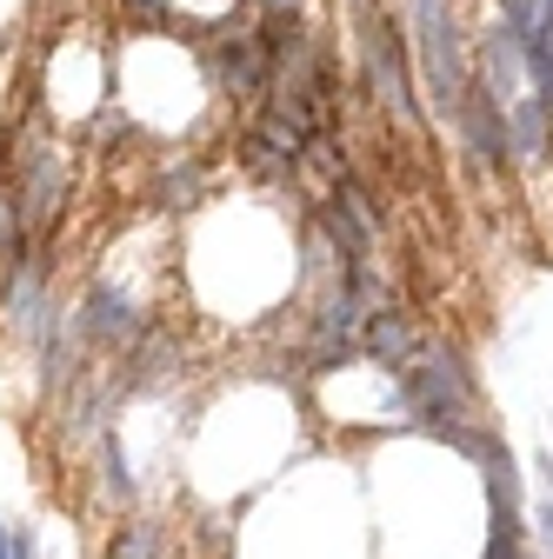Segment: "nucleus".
<instances>
[{"label": "nucleus", "mask_w": 553, "mask_h": 559, "mask_svg": "<svg viewBox=\"0 0 553 559\" xmlns=\"http://www.w3.org/2000/svg\"><path fill=\"white\" fill-rule=\"evenodd\" d=\"M8 546H14V559H40V533H34L27 520L14 526V539H8Z\"/></svg>", "instance_id": "obj_14"}, {"label": "nucleus", "mask_w": 553, "mask_h": 559, "mask_svg": "<svg viewBox=\"0 0 553 559\" xmlns=\"http://www.w3.org/2000/svg\"><path fill=\"white\" fill-rule=\"evenodd\" d=\"M413 354H421V333H413V320H407L400 307H374V313H367V326H361V360H367V367L400 373Z\"/></svg>", "instance_id": "obj_7"}, {"label": "nucleus", "mask_w": 553, "mask_h": 559, "mask_svg": "<svg viewBox=\"0 0 553 559\" xmlns=\"http://www.w3.org/2000/svg\"><path fill=\"white\" fill-rule=\"evenodd\" d=\"M101 486H107V507H133V473H127V453H120V433L107 427L101 433Z\"/></svg>", "instance_id": "obj_11"}, {"label": "nucleus", "mask_w": 553, "mask_h": 559, "mask_svg": "<svg viewBox=\"0 0 553 559\" xmlns=\"http://www.w3.org/2000/svg\"><path fill=\"white\" fill-rule=\"evenodd\" d=\"M527 526H533L540 559H553V500H533V507H527Z\"/></svg>", "instance_id": "obj_12"}, {"label": "nucleus", "mask_w": 553, "mask_h": 559, "mask_svg": "<svg viewBox=\"0 0 553 559\" xmlns=\"http://www.w3.org/2000/svg\"><path fill=\"white\" fill-rule=\"evenodd\" d=\"M161 546H167L161 520H120V526L107 533V552H101V559H161Z\"/></svg>", "instance_id": "obj_9"}, {"label": "nucleus", "mask_w": 553, "mask_h": 559, "mask_svg": "<svg viewBox=\"0 0 553 559\" xmlns=\"http://www.w3.org/2000/svg\"><path fill=\"white\" fill-rule=\"evenodd\" d=\"M34 260V221H27V206L14 187H0V294L14 287V273Z\"/></svg>", "instance_id": "obj_8"}, {"label": "nucleus", "mask_w": 553, "mask_h": 559, "mask_svg": "<svg viewBox=\"0 0 553 559\" xmlns=\"http://www.w3.org/2000/svg\"><path fill=\"white\" fill-rule=\"evenodd\" d=\"M393 386H400V406L413 427H434L440 440L480 419V380L454 340H421V354L393 373Z\"/></svg>", "instance_id": "obj_1"}, {"label": "nucleus", "mask_w": 553, "mask_h": 559, "mask_svg": "<svg viewBox=\"0 0 553 559\" xmlns=\"http://www.w3.org/2000/svg\"><path fill=\"white\" fill-rule=\"evenodd\" d=\"M260 8H267V14H294V0H260Z\"/></svg>", "instance_id": "obj_17"}, {"label": "nucleus", "mask_w": 553, "mask_h": 559, "mask_svg": "<svg viewBox=\"0 0 553 559\" xmlns=\"http://www.w3.org/2000/svg\"><path fill=\"white\" fill-rule=\"evenodd\" d=\"M348 8H354V21H361V14H380V0H348Z\"/></svg>", "instance_id": "obj_16"}, {"label": "nucleus", "mask_w": 553, "mask_h": 559, "mask_svg": "<svg viewBox=\"0 0 553 559\" xmlns=\"http://www.w3.org/2000/svg\"><path fill=\"white\" fill-rule=\"evenodd\" d=\"M361 53H367V87H374L380 114L393 127H421V87H413V34H407V21H393L387 8L361 14Z\"/></svg>", "instance_id": "obj_2"}, {"label": "nucleus", "mask_w": 553, "mask_h": 559, "mask_svg": "<svg viewBox=\"0 0 553 559\" xmlns=\"http://www.w3.org/2000/svg\"><path fill=\"white\" fill-rule=\"evenodd\" d=\"M413 8V60H421V74H427V87H434V107L454 120L460 114V100H467V87H473V60H467V40H460V21H454V8L447 0H407Z\"/></svg>", "instance_id": "obj_3"}, {"label": "nucleus", "mask_w": 553, "mask_h": 559, "mask_svg": "<svg viewBox=\"0 0 553 559\" xmlns=\"http://www.w3.org/2000/svg\"><path fill=\"white\" fill-rule=\"evenodd\" d=\"M454 127H460V140H467V154L487 167V174H514V167H520V160H514V127H507L501 100L480 87V81L467 87V100H460Z\"/></svg>", "instance_id": "obj_5"}, {"label": "nucleus", "mask_w": 553, "mask_h": 559, "mask_svg": "<svg viewBox=\"0 0 553 559\" xmlns=\"http://www.w3.org/2000/svg\"><path fill=\"white\" fill-rule=\"evenodd\" d=\"M154 320H148V307L127 294V280H107V273H94L87 287H81V300L67 307V333H74V346L81 354H133V340H141Z\"/></svg>", "instance_id": "obj_4"}, {"label": "nucleus", "mask_w": 553, "mask_h": 559, "mask_svg": "<svg viewBox=\"0 0 553 559\" xmlns=\"http://www.w3.org/2000/svg\"><path fill=\"white\" fill-rule=\"evenodd\" d=\"M207 67H214V87L234 94V100H260L273 87V67H267L254 34H227L221 47H207Z\"/></svg>", "instance_id": "obj_6"}, {"label": "nucleus", "mask_w": 553, "mask_h": 559, "mask_svg": "<svg viewBox=\"0 0 553 559\" xmlns=\"http://www.w3.org/2000/svg\"><path fill=\"white\" fill-rule=\"evenodd\" d=\"M120 14H133L141 27H174V8H167V0H120Z\"/></svg>", "instance_id": "obj_13"}, {"label": "nucleus", "mask_w": 553, "mask_h": 559, "mask_svg": "<svg viewBox=\"0 0 553 559\" xmlns=\"http://www.w3.org/2000/svg\"><path fill=\"white\" fill-rule=\"evenodd\" d=\"M200 180H207L200 160H174L161 174V187H154V206H161V214H187V206H200Z\"/></svg>", "instance_id": "obj_10"}, {"label": "nucleus", "mask_w": 553, "mask_h": 559, "mask_svg": "<svg viewBox=\"0 0 553 559\" xmlns=\"http://www.w3.org/2000/svg\"><path fill=\"white\" fill-rule=\"evenodd\" d=\"M8 539H14V526H8V520H0V559H14V546H8Z\"/></svg>", "instance_id": "obj_15"}, {"label": "nucleus", "mask_w": 553, "mask_h": 559, "mask_svg": "<svg viewBox=\"0 0 553 559\" xmlns=\"http://www.w3.org/2000/svg\"><path fill=\"white\" fill-rule=\"evenodd\" d=\"M540 8H546V0H540Z\"/></svg>", "instance_id": "obj_18"}]
</instances>
